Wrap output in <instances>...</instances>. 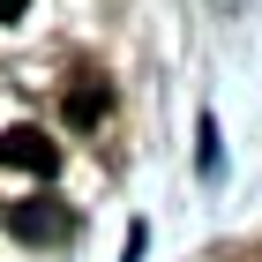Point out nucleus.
Here are the masks:
<instances>
[{"instance_id":"nucleus-1","label":"nucleus","mask_w":262,"mask_h":262,"mask_svg":"<svg viewBox=\"0 0 262 262\" xmlns=\"http://www.w3.org/2000/svg\"><path fill=\"white\" fill-rule=\"evenodd\" d=\"M15 240H30V247H53V240H68L75 232V210H68L60 195H30V202H15Z\"/></svg>"},{"instance_id":"nucleus-3","label":"nucleus","mask_w":262,"mask_h":262,"mask_svg":"<svg viewBox=\"0 0 262 262\" xmlns=\"http://www.w3.org/2000/svg\"><path fill=\"white\" fill-rule=\"evenodd\" d=\"M60 113H68V127H75V135H90V127H105V113H113V90H105V75H98V68H82V75L68 82Z\"/></svg>"},{"instance_id":"nucleus-4","label":"nucleus","mask_w":262,"mask_h":262,"mask_svg":"<svg viewBox=\"0 0 262 262\" xmlns=\"http://www.w3.org/2000/svg\"><path fill=\"white\" fill-rule=\"evenodd\" d=\"M23 8H30V0H0V23H15V15H23Z\"/></svg>"},{"instance_id":"nucleus-2","label":"nucleus","mask_w":262,"mask_h":262,"mask_svg":"<svg viewBox=\"0 0 262 262\" xmlns=\"http://www.w3.org/2000/svg\"><path fill=\"white\" fill-rule=\"evenodd\" d=\"M0 165H15L30 180H53V172H60V150H53L45 127H8V135H0Z\"/></svg>"}]
</instances>
